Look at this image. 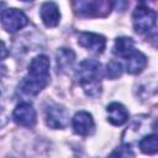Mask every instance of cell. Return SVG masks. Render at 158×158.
Instances as JSON below:
<instances>
[{
	"mask_svg": "<svg viewBox=\"0 0 158 158\" xmlns=\"http://www.w3.org/2000/svg\"><path fill=\"white\" fill-rule=\"evenodd\" d=\"M154 128H157L158 130V120L156 121V123H154Z\"/></svg>",
	"mask_w": 158,
	"mask_h": 158,
	"instance_id": "d6986e66",
	"label": "cell"
},
{
	"mask_svg": "<svg viewBox=\"0 0 158 158\" xmlns=\"http://www.w3.org/2000/svg\"><path fill=\"white\" fill-rule=\"evenodd\" d=\"M139 149L144 154H157L158 153V135L152 133L144 136L139 141Z\"/></svg>",
	"mask_w": 158,
	"mask_h": 158,
	"instance_id": "5bb4252c",
	"label": "cell"
},
{
	"mask_svg": "<svg viewBox=\"0 0 158 158\" xmlns=\"http://www.w3.org/2000/svg\"><path fill=\"white\" fill-rule=\"evenodd\" d=\"M78 81L88 96L101 91V64L95 59H84L77 69Z\"/></svg>",
	"mask_w": 158,
	"mask_h": 158,
	"instance_id": "6da1fadb",
	"label": "cell"
},
{
	"mask_svg": "<svg viewBox=\"0 0 158 158\" xmlns=\"http://www.w3.org/2000/svg\"><path fill=\"white\" fill-rule=\"evenodd\" d=\"M46 123L49 128L63 130L69 123V112L60 104H51L46 109Z\"/></svg>",
	"mask_w": 158,
	"mask_h": 158,
	"instance_id": "8992f818",
	"label": "cell"
},
{
	"mask_svg": "<svg viewBox=\"0 0 158 158\" xmlns=\"http://www.w3.org/2000/svg\"><path fill=\"white\" fill-rule=\"evenodd\" d=\"M135 42L130 37H118L115 40L114 43V53L118 57L127 58L135 51Z\"/></svg>",
	"mask_w": 158,
	"mask_h": 158,
	"instance_id": "4fadbf2b",
	"label": "cell"
},
{
	"mask_svg": "<svg viewBox=\"0 0 158 158\" xmlns=\"http://www.w3.org/2000/svg\"><path fill=\"white\" fill-rule=\"evenodd\" d=\"M107 158H135V153L130 144H121L115 148Z\"/></svg>",
	"mask_w": 158,
	"mask_h": 158,
	"instance_id": "2e32d148",
	"label": "cell"
},
{
	"mask_svg": "<svg viewBox=\"0 0 158 158\" xmlns=\"http://www.w3.org/2000/svg\"><path fill=\"white\" fill-rule=\"evenodd\" d=\"M40 16L46 27H56L60 21V11L56 2H43L40 10Z\"/></svg>",
	"mask_w": 158,
	"mask_h": 158,
	"instance_id": "30bf717a",
	"label": "cell"
},
{
	"mask_svg": "<svg viewBox=\"0 0 158 158\" xmlns=\"http://www.w3.org/2000/svg\"><path fill=\"white\" fill-rule=\"evenodd\" d=\"M28 19L27 16L19 9L9 7L2 10L1 12V26L9 33H15L27 26Z\"/></svg>",
	"mask_w": 158,
	"mask_h": 158,
	"instance_id": "277c9868",
	"label": "cell"
},
{
	"mask_svg": "<svg viewBox=\"0 0 158 158\" xmlns=\"http://www.w3.org/2000/svg\"><path fill=\"white\" fill-rule=\"evenodd\" d=\"M78 43L93 53H102L106 47V38L94 32H80L78 35Z\"/></svg>",
	"mask_w": 158,
	"mask_h": 158,
	"instance_id": "9c48e42d",
	"label": "cell"
},
{
	"mask_svg": "<svg viewBox=\"0 0 158 158\" xmlns=\"http://www.w3.org/2000/svg\"><path fill=\"white\" fill-rule=\"evenodd\" d=\"M157 19V12L144 4L136 6L132 12V25L135 31L139 35L151 32L152 28L156 26Z\"/></svg>",
	"mask_w": 158,
	"mask_h": 158,
	"instance_id": "3957f363",
	"label": "cell"
},
{
	"mask_svg": "<svg viewBox=\"0 0 158 158\" xmlns=\"http://www.w3.org/2000/svg\"><path fill=\"white\" fill-rule=\"evenodd\" d=\"M122 64L117 60H111L106 65V77L109 79H117L122 74Z\"/></svg>",
	"mask_w": 158,
	"mask_h": 158,
	"instance_id": "e0dca14e",
	"label": "cell"
},
{
	"mask_svg": "<svg viewBox=\"0 0 158 158\" xmlns=\"http://www.w3.org/2000/svg\"><path fill=\"white\" fill-rule=\"evenodd\" d=\"M74 12L85 17H104L110 14L114 2L105 0H86L72 2Z\"/></svg>",
	"mask_w": 158,
	"mask_h": 158,
	"instance_id": "7a4b0ae2",
	"label": "cell"
},
{
	"mask_svg": "<svg viewBox=\"0 0 158 158\" xmlns=\"http://www.w3.org/2000/svg\"><path fill=\"white\" fill-rule=\"evenodd\" d=\"M147 67V57L138 49H135L126 58V70L130 74H139Z\"/></svg>",
	"mask_w": 158,
	"mask_h": 158,
	"instance_id": "7c38bea8",
	"label": "cell"
},
{
	"mask_svg": "<svg viewBox=\"0 0 158 158\" xmlns=\"http://www.w3.org/2000/svg\"><path fill=\"white\" fill-rule=\"evenodd\" d=\"M72 127L79 136H90L95 131V122L90 112L78 111L72 118Z\"/></svg>",
	"mask_w": 158,
	"mask_h": 158,
	"instance_id": "ba28073f",
	"label": "cell"
},
{
	"mask_svg": "<svg viewBox=\"0 0 158 158\" xmlns=\"http://www.w3.org/2000/svg\"><path fill=\"white\" fill-rule=\"evenodd\" d=\"M75 59V53L70 48H59L57 52V65L60 69H68L72 67Z\"/></svg>",
	"mask_w": 158,
	"mask_h": 158,
	"instance_id": "9a60e30c",
	"label": "cell"
},
{
	"mask_svg": "<svg viewBox=\"0 0 158 158\" xmlns=\"http://www.w3.org/2000/svg\"><path fill=\"white\" fill-rule=\"evenodd\" d=\"M49 65L51 63L47 56L44 54L36 56L28 65L27 78L47 85L49 81Z\"/></svg>",
	"mask_w": 158,
	"mask_h": 158,
	"instance_id": "5b68a950",
	"label": "cell"
},
{
	"mask_svg": "<svg viewBox=\"0 0 158 158\" xmlns=\"http://www.w3.org/2000/svg\"><path fill=\"white\" fill-rule=\"evenodd\" d=\"M12 118L14 121L23 127H33L37 121V115L36 110L32 106V104L27 101H22L16 105L12 112Z\"/></svg>",
	"mask_w": 158,
	"mask_h": 158,
	"instance_id": "52a82bcc",
	"label": "cell"
},
{
	"mask_svg": "<svg viewBox=\"0 0 158 158\" xmlns=\"http://www.w3.org/2000/svg\"><path fill=\"white\" fill-rule=\"evenodd\" d=\"M5 52H6V48H5V43L2 42V58H5Z\"/></svg>",
	"mask_w": 158,
	"mask_h": 158,
	"instance_id": "ac0fdd59",
	"label": "cell"
},
{
	"mask_svg": "<svg viewBox=\"0 0 158 158\" xmlns=\"http://www.w3.org/2000/svg\"><path fill=\"white\" fill-rule=\"evenodd\" d=\"M107 121L114 126H122L128 120V111L121 102H111L106 106Z\"/></svg>",
	"mask_w": 158,
	"mask_h": 158,
	"instance_id": "8fae6325",
	"label": "cell"
},
{
	"mask_svg": "<svg viewBox=\"0 0 158 158\" xmlns=\"http://www.w3.org/2000/svg\"><path fill=\"white\" fill-rule=\"evenodd\" d=\"M7 158H12V157H7Z\"/></svg>",
	"mask_w": 158,
	"mask_h": 158,
	"instance_id": "ffe728a7",
	"label": "cell"
}]
</instances>
